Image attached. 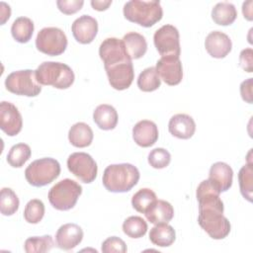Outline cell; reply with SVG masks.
Here are the masks:
<instances>
[{
    "instance_id": "f546056e",
    "label": "cell",
    "mask_w": 253,
    "mask_h": 253,
    "mask_svg": "<svg viewBox=\"0 0 253 253\" xmlns=\"http://www.w3.org/2000/svg\"><path fill=\"white\" fill-rule=\"evenodd\" d=\"M31 154L32 151L28 144L17 143L10 148L7 154V162L14 168H20L30 159Z\"/></svg>"
},
{
    "instance_id": "603a6c76",
    "label": "cell",
    "mask_w": 253,
    "mask_h": 253,
    "mask_svg": "<svg viewBox=\"0 0 253 253\" xmlns=\"http://www.w3.org/2000/svg\"><path fill=\"white\" fill-rule=\"evenodd\" d=\"M122 40L124 42L126 53L131 60L138 59L145 54L147 50V42L142 35L135 32H130L126 34Z\"/></svg>"
},
{
    "instance_id": "ffe728a7",
    "label": "cell",
    "mask_w": 253,
    "mask_h": 253,
    "mask_svg": "<svg viewBox=\"0 0 253 253\" xmlns=\"http://www.w3.org/2000/svg\"><path fill=\"white\" fill-rule=\"evenodd\" d=\"M168 129L173 136L188 139L195 133L196 124L191 116L187 114H177L170 119Z\"/></svg>"
},
{
    "instance_id": "4fadbf2b",
    "label": "cell",
    "mask_w": 253,
    "mask_h": 253,
    "mask_svg": "<svg viewBox=\"0 0 253 253\" xmlns=\"http://www.w3.org/2000/svg\"><path fill=\"white\" fill-rule=\"evenodd\" d=\"M23 126L22 116L15 105L10 102L0 103V127L9 136L17 135Z\"/></svg>"
},
{
    "instance_id": "7bdbcfd3",
    "label": "cell",
    "mask_w": 253,
    "mask_h": 253,
    "mask_svg": "<svg viewBox=\"0 0 253 253\" xmlns=\"http://www.w3.org/2000/svg\"><path fill=\"white\" fill-rule=\"evenodd\" d=\"M252 1L244 2L242 5V12L244 15V18H246L248 21H252Z\"/></svg>"
},
{
    "instance_id": "1f68e13d",
    "label": "cell",
    "mask_w": 253,
    "mask_h": 253,
    "mask_svg": "<svg viewBox=\"0 0 253 253\" xmlns=\"http://www.w3.org/2000/svg\"><path fill=\"white\" fill-rule=\"evenodd\" d=\"M53 246L54 243L50 235L33 236L26 239L24 249L27 253H44L50 251Z\"/></svg>"
},
{
    "instance_id": "6da1fadb",
    "label": "cell",
    "mask_w": 253,
    "mask_h": 253,
    "mask_svg": "<svg viewBox=\"0 0 253 253\" xmlns=\"http://www.w3.org/2000/svg\"><path fill=\"white\" fill-rule=\"evenodd\" d=\"M219 194L209 179L202 181L196 192L199 203L198 222L213 239L225 238L231 229L229 220L223 215L224 207Z\"/></svg>"
},
{
    "instance_id": "7402d4cb",
    "label": "cell",
    "mask_w": 253,
    "mask_h": 253,
    "mask_svg": "<svg viewBox=\"0 0 253 253\" xmlns=\"http://www.w3.org/2000/svg\"><path fill=\"white\" fill-rule=\"evenodd\" d=\"M118 119L119 117L116 109L108 104L99 105L93 113L94 123L103 130L114 129L117 126Z\"/></svg>"
},
{
    "instance_id": "e575fe53",
    "label": "cell",
    "mask_w": 253,
    "mask_h": 253,
    "mask_svg": "<svg viewBox=\"0 0 253 253\" xmlns=\"http://www.w3.org/2000/svg\"><path fill=\"white\" fill-rule=\"evenodd\" d=\"M44 215V205L41 200L33 199L28 202L24 210V218L29 223H39Z\"/></svg>"
},
{
    "instance_id": "484cf974",
    "label": "cell",
    "mask_w": 253,
    "mask_h": 253,
    "mask_svg": "<svg viewBox=\"0 0 253 253\" xmlns=\"http://www.w3.org/2000/svg\"><path fill=\"white\" fill-rule=\"evenodd\" d=\"M236 18V8L229 2H219L211 10V19L215 24L220 26L231 25Z\"/></svg>"
},
{
    "instance_id": "7a4b0ae2",
    "label": "cell",
    "mask_w": 253,
    "mask_h": 253,
    "mask_svg": "<svg viewBox=\"0 0 253 253\" xmlns=\"http://www.w3.org/2000/svg\"><path fill=\"white\" fill-rule=\"evenodd\" d=\"M138 169L129 163L109 165L103 174V185L112 193L130 191L139 180Z\"/></svg>"
},
{
    "instance_id": "277c9868",
    "label": "cell",
    "mask_w": 253,
    "mask_h": 253,
    "mask_svg": "<svg viewBox=\"0 0 253 253\" xmlns=\"http://www.w3.org/2000/svg\"><path fill=\"white\" fill-rule=\"evenodd\" d=\"M36 77L41 85L57 89L69 88L75 79L72 69L65 63L44 61L36 69Z\"/></svg>"
},
{
    "instance_id": "60d3db41",
    "label": "cell",
    "mask_w": 253,
    "mask_h": 253,
    "mask_svg": "<svg viewBox=\"0 0 253 253\" xmlns=\"http://www.w3.org/2000/svg\"><path fill=\"white\" fill-rule=\"evenodd\" d=\"M112 4V0H107V1H98V0H92L91 5L93 9L97 11H105L109 8V6Z\"/></svg>"
},
{
    "instance_id": "ab89813d",
    "label": "cell",
    "mask_w": 253,
    "mask_h": 253,
    "mask_svg": "<svg viewBox=\"0 0 253 253\" xmlns=\"http://www.w3.org/2000/svg\"><path fill=\"white\" fill-rule=\"evenodd\" d=\"M240 94L245 102L252 103V78H248L240 84Z\"/></svg>"
},
{
    "instance_id": "30bf717a",
    "label": "cell",
    "mask_w": 253,
    "mask_h": 253,
    "mask_svg": "<svg viewBox=\"0 0 253 253\" xmlns=\"http://www.w3.org/2000/svg\"><path fill=\"white\" fill-rule=\"evenodd\" d=\"M154 45L162 56H180L179 31L172 25H164L153 36Z\"/></svg>"
},
{
    "instance_id": "3957f363",
    "label": "cell",
    "mask_w": 253,
    "mask_h": 253,
    "mask_svg": "<svg viewBox=\"0 0 253 253\" xmlns=\"http://www.w3.org/2000/svg\"><path fill=\"white\" fill-rule=\"evenodd\" d=\"M124 16L129 22L149 28L162 19L163 10L159 1L130 0L124 5Z\"/></svg>"
},
{
    "instance_id": "9a60e30c",
    "label": "cell",
    "mask_w": 253,
    "mask_h": 253,
    "mask_svg": "<svg viewBox=\"0 0 253 253\" xmlns=\"http://www.w3.org/2000/svg\"><path fill=\"white\" fill-rule=\"evenodd\" d=\"M74 39L83 44L93 42L98 33V22L89 15H82L77 18L71 26Z\"/></svg>"
},
{
    "instance_id": "8d00e7d4",
    "label": "cell",
    "mask_w": 253,
    "mask_h": 253,
    "mask_svg": "<svg viewBox=\"0 0 253 253\" xmlns=\"http://www.w3.org/2000/svg\"><path fill=\"white\" fill-rule=\"evenodd\" d=\"M101 250L103 253H125L126 252V244L120 237L111 236L103 241Z\"/></svg>"
},
{
    "instance_id": "cb8c5ba5",
    "label": "cell",
    "mask_w": 253,
    "mask_h": 253,
    "mask_svg": "<svg viewBox=\"0 0 253 253\" xmlns=\"http://www.w3.org/2000/svg\"><path fill=\"white\" fill-rule=\"evenodd\" d=\"M93 130L85 123H76L74 124L68 131L69 142L79 148L87 147L92 143L93 140Z\"/></svg>"
},
{
    "instance_id": "d4e9b609",
    "label": "cell",
    "mask_w": 253,
    "mask_h": 253,
    "mask_svg": "<svg viewBox=\"0 0 253 253\" xmlns=\"http://www.w3.org/2000/svg\"><path fill=\"white\" fill-rule=\"evenodd\" d=\"M149 239L156 246L168 247L175 241L176 232L167 222L157 223L150 229Z\"/></svg>"
},
{
    "instance_id": "8992f818",
    "label": "cell",
    "mask_w": 253,
    "mask_h": 253,
    "mask_svg": "<svg viewBox=\"0 0 253 253\" xmlns=\"http://www.w3.org/2000/svg\"><path fill=\"white\" fill-rule=\"evenodd\" d=\"M82 194V187L74 180L63 179L57 182L48 191L50 205L58 211L71 210Z\"/></svg>"
},
{
    "instance_id": "ba28073f",
    "label": "cell",
    "mask_w": 253,
    "mask_h": 253,
    "mask_svg": "<svg viewBox=\"0 0 253 253\" xmlns=\"http://www.w3.org/2000/svg\"><path fill=\"white\" fill-rule=\"evenodd\" d=\"M36 46L38 50L44 54L60 55L67 47V38L64 32L58 28H43L37 35Z\"/></svg>"
},
{
    "instance_id": "d590c367",
    "label": "cell",
    "mask_w": 253,
    "mask_h": 253,
    "mask_svg": "<svg viewBox=\"0 0 253 253\" xmlns=\"http://www.w3.org/2000/svg\"><path fill=\"white\" fill-rule=\"evenodd\" d=\"M171 161V155L168 150L157 147L152 149L148 154V163L155 169H162L169 165Z\"/></svg>"
},
{
    "instance_id": "8fae6325",
    "label": "cell",
    "mask_w": 253,
    "mask_h": 253,
    "mask_svg": "<svg viewBox=\"0 0 253 253\" xmlns=\"http://www.w3.org/2000/svg\"><path fill=\"white\" fill-rule=\"evenodd\" d=\"M99 55L103 60L105 68L131 61L126 53L123 40L118 38H108L104 40L99 47Z\"/></svg>"
},
{
    "instance_id": "52a82bcc",
    "label": "cell",
    "mask_w": 253,
    "mask_h": 253,
    "mask_svg": "<svg viewBox=\"0 0 253 253\" xmlns=\"http://www.w3.org/2000/svg\"><path fill=\"white\" fill-rule=\"evenodd\" d=\"M6 89L16 95L36 97L42 92L36 77V70L25 69L10 73L5 79Z\"/></svg>"
},
{
    "instance_id": "5bb4252c",
    "label": "cell",
    "mask_w": 253,
    "mask_h": 253,
    "mask_svg": "<svg viewBox=\"0 0 253 253\" xmlns=\"http://www.w3.org/2000/svg\"><path fill=\"white\" fill-rule=\"evenodd\" d=\"M105 70L108 75L110 85L119 91L127 89L134 79V71L131 61L106 67Z\"/></svg>"
},
{
    "instance_id": "ac0fdd59",
    "label": "cell",
    "mask_w": 253,
    "mask_h": 253,
    "mask_svg": "<svg viewBox=\"0 0 253 253\" xmlns=\"http://www.w3.org/2000/svg\"><path fill=\"white\" fill-rule=\"evenodd\" d=\"M158 127L155 123L142 120L135 124L132 128V138L141 147H149L158 139Z\"/></svg>"
},
{
    "instance_id": "9c48e42d",
    "label": "cell",
    "mask_w": 253,
    "mask_h": 253,
    "mask_svg": "<svg viewBox=\"0 0 253 253\" xmlns=\"http://www.w3.org/2000/svg\"><path fill=\"white\" fill-rule=\"evenodd\" d=\"M68 170L81 182L92 183L98 172V166L92 156L85 152H74L67 159Z\"/></svg>"
},
{
    "instance_id": "d6a6232c",
    "label": "cell",
    "mask_w": 253,
    "mask_h": 253,
    "mask_svg": "<svg viewBox=\"0 0 253 253\" xmlns=\"http://www.w3.org/2000/svg\"><path fill=\"white\" fill-rule=\"evenodd\" d=\"M156 200V194L152 190L148 188H143L138 190L132 196L131 205L136 211L144 213Z\"/></svg>"
},
{
    "instance_id": "2e32d148",
    "label": "cell",
    "mask_w": 253,
    "mask_h": 253,
    "mask_svg": "<svg viewBox=\"0 0 253 253\" xmlns=\"http://www.w3.org/2000/svg\"><path fill=\"white\" fill-rule=\"evenodd\" d=\"M83 230L78 224L65 223L57 229L55 242L58 248L68 251L80 244L83 239Z\"/></svg>"
},
{
    "instance_id": "4dcf8cb0",
    "label": "cell",
    "mask_w": 253,
    "mask_h": 253,
    "mask_svg": "<svg viewBox=\"0 0 253 253\" xmlns=\"http://www.w3.org/2000/svg\"><path fill=\"white\" fill-rule=\"evenodd\" d=\"M123 231L130 238H140L147 231V223L140 216H128L123 223Z\"/></svg>"
},
{
    "instance_id": "836d02e7",
    "label": "cell",
    "mask_w": 253,
    "mask_h": 253,
    "mask_svg": "<svg viewBox=\"0 0 253 253\" xmlns=\"http://www.w3.org/2000/svg\"><path fill=\"white\" fill-rule=\"evenodd\" d=\"M19 198L10 188H3L0 193V211L3 215H12L19 209Z\"/></svg>"
},
{
    "instance_id": "4316f807",
    "label": "cell",
    "mask_w": 253,
    "mask_h": 253,
    "mask_svg": "<svg viewBox=\"0 0 253 253\" xmlns=\"http://www.w3.org/2000/svg\"><path fill=\"white\" fill-rule=\"evenodd\" d=\"M34 29V23L30 18L19 17L12 24L11 34L16 42L26 43L31 40Z\"/></svg>"
},
{
    "instance_id": "e0dca14e",
    "label": "cell",
    "mask_w": 253,
    "mask_h": 253,
    "mask_svg": "<svg viewBox=\"0 0 253 253\" xmlns=\"http://www.w3.org/2000/svg\"><path fill=\"white\" fill-rule=\"evenodd\" d=\"M205 47L211 56L214 58H223L231 51L232 42L226 34L219 31H213L207 36Z\"/></svg>"
},
{
    "instance_id": "b9f144b4",
    "label": "cell",
    "mask_w": 253,
    "mask_h": 253,
    "mask_svg": "<svg viewBox=\"0 0 253 253\" xmlns=\"http://www.w3.org/2000/svg\"><path fill=\"white\" fill-rule=\"evenodd\" d=\"M10 15H11L10 6L4 2H1V25H3L10 18Z\"/></svg>"
},
{
    "instance_id": "5b68a950",
    "label": "cell",
    "mask_w": 253,
    "mask_h": 253,
    "mask_svg": "<svg viewBox=\"0 0 253 253\" xmlns=\"http://www.w3.org/2000/svg\"><path fill=\"white\" fill-rule=\"evenodd\" d=\"M59 174V162L50 157L37 159L25 170L26 180L34 187H43L55 180Z\"/></svg>"
},
{
    "instance_id": "d6986e66",
    "label": "cell",
    "mask_w": 253,
    "mask_h": 253,
    "mask_svg": "<svg viewBox=\"0 0 253 253\" xmlns=\"http://www.w3.org/2000/svg\"><path fill=\"white\" fill-rule=\"evenodd\" d=\"M233 171L231 167L224 162H215L211 165L209 174V180L219 191L226 192L232 185Z\"/></svg>"
},
{
    "instance_id": "f35d334b",
    "label": "cell",
    "mask_w": 253,
    "mask_h": 253,
    "mask_svg": "<svg viewBox=\"0 0 253 253\" xmlns=\"http://www.w3.org/2000/svg\"><path fill=\"white\" fill-rule=\"evenodd\" d=\"M239 64L248 73L253 71V49L251 47L241 50L239 54Z\"/></svg>"
},
{
    "instance_id": "83f0119b",
    "label": "cell",
    "mask_w": 253,
    "mask_h": 253,
    "mask_svg": "<svg viewBox=\"0 0 253 253\" xmlns=\"http://www.w3.org/2000/svg\"><path fill=\"white\" fill-rule=\"evenodd\" d=\"M238 181L240 192L243 198L248 202H252L253 196V167L252 162L248 160L247 164L242 166L238 172Z\"/></svg>"
},
{
    "instance_id": "7c38bea8",
    "label": "cell",
    "mask_w": 253,
    "mask_h": 253,
    "mask_svg": "<svg viewBox=\"0 0 253 253\" xmlns=\"http://www.w3.org/2000/svg\"><path fill=\"white\" fill-rule=\"evenodd\" d=\"M156 71L167 85H178L183 78V67L179 56H162L156 62Z\"/></svg>"
},
{
    "instance_id": "f1b7e54d",
    "label": "cell",
    "mask_w": 253,
    "mask_h": 253,
    "mask_svg": "<svg viewBox=\"0 0 253 253\" xmlns=\"http://www.w3.org/2000/svg\"><path fill=\"white\" fill-rule=\"evenodd\" d=\"M161 85V79L155 67H147L140 72L137 78V87L143 92H152Z\"/></svg>"
},
{
    "instance_id": "44dd1931",
    "label": "cell",
    "mask_w": 253,
    "mask_h": 253,
    "mask_svg": "<svg viewBox=\"0 0 253 253\" xmlns=\"http://www.w3.org/2000/svg\"><path fill=\"white\" fill-rule=\"evenodd\" d=\"M147 220L153 224L169 222L174 216L172 205L164 200H156L144 212Z\"/></svg>"
},
{
    "instance_id": "74e56055",
    "label": "cell",
    "mask_w": 253,
    "mask_h": 253,
    "mask_svg": "<svg viewBox=\"0 0 253 253\" xmlns=\"http://www.w3.org/2000/svg\"><path fill=\"white\" fill-rule=\"evenodd\" d=\"M84 4L83 0H58L56 1L57 8L65 15H71L81 10Z\"/></svg>"
}]
</instances>
